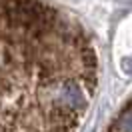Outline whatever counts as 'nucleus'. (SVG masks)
Listing matches in <instances>:
<instances>
[{
	"instance_id": "2",
	"label": "nucleus",
	"mask_w": 132,
	"mask_h": 132,
	"mask_svg": "<svg viewBox=\"0 0 132 132\" xmlns=\"http://www.w3.org/2000/svg\"><path fill=\"white\" fill-rule=\"evenodd\" d=\"M106 132H132V98L124 104L118 114L110 120Z\"/></svg>"
},
{
	"instance_id": "1",
	"label": "nucleus",
	"mask_w": 132,
	"mask_h": 132,
	"mask_svg": "<svg viewBox=\"0 0 132 132\" xmlns=\"http://www.w3.org/2000/svg\"><path fill=\"white\" fill-rule=\"evenodd\" d=\"M98 74L76 18L46 0H0V132H80Z\"/></svg>"
}]
</instances>
